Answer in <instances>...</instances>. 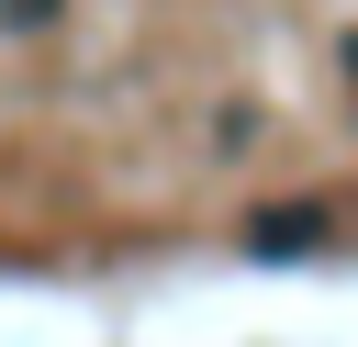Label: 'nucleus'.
<instances>
[{"label":"nucleus","instance_id":"nucleus-1","mask_svg":"<svg viewBox=\"0 0 358 347\" xmlns=\"http://www.w3.org/2000/svg\"><path fill=\"white\" fill-rule=\"evenodd\" d=\"M246 246H257V257H302V246H324V201H280Z\"/></svg>","mask_w":358,"mask_h":347},{"label":"nucleus","instance_id":"nucleus-2","mask_svg":"<svg viewBox=\"0 0 358 347\" xmlns=\"http://www.w3.org/2000/svg\"><path fill=\"white\" fill-rule=\"evenodd\" d=\"M45 11H56V0H0V22H45Z\"/></svg>","mask_w":358,"mask_h":347}]
</instances>
